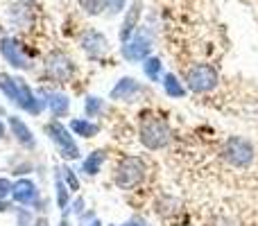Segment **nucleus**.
Segmentation results:
<instances>
[{
    "label": "nucleus",
    "instance_id": "nucleus-1",
    "mask_svg": "<svg viewBox=\"0 0 258 226\" xmlns=\"http://www.w3.org/2000/svg\"><path fill=\"white\" fill-rule=\"evenodd\" d=\"M138 140L145 149H163V147L170 145L172 140V129L159 115H145L141 120V127H138Z\"/></svg>",
    "mask_w": 258,
    "mask_h": 226
},
{
    "label": "nucleus",
    "instance_id": "nucleus-2",
    "mask_svg": "<svg viewBox=\"0 0 258 226\" xmlns=\"http://www.w3.org/2000/svg\"><path fill=\"white\" fill-rule=\"evenodd\" d=\"M222 159L236 170H247L254 163V145L242 136H231L222 145Z\"/></svg>",
    "mask_w": 258,
    "mask_h": 226
},
{
    "label": "nucleus",
    "instance_id": "nucleus-3",
    "mask_svg": "<svg viewBox=\"0 0 258 226\" xmlns=\"http://www.w3.org/2000/svg\"><path fill=\"white\" fill-rule=\"evenodd\" d=\"M145 172H147V168L143 163V159H138V156H125L116 168V186L120 190H132V188H136L145 179Z\"/></svg>",
    "mask_w": 258,
    "mask_h": 226
},
{
    "label": "nucleus",
    "instance_id": "nucleus-4",
    "mask_svg": "<svg viewBox=\"0 0 258 226\" xmlns=\"http://www.w3.org/2000/svg\"><path fill=\"white\" fill-rule=\"evenodd\" d=\"M45 133H48L50 140L54 142V147H57L61 159H68V161L80 159V147H77L73 133L66 129V124H61L59 120H52V122L45 124Z\"/></svg>",
    "mask_w": 258,
    "mask_h": 226
},
{
    "label": "nucleus",
    "instance_id": "nucleus-5",
    "mask_svg": "<svg viewBox=\"0 0 258 226\" xmlns=\"http://www.w3.org/2000/svg\"><path fill=\"white\" fill-rule=\"evenodd\" d=\"M186 82L190 93H211L218 86V70L211 63H197L188 70Z\"/></svg>",
    "mask_w": 258,
    "mask_h": 226
},
{
    "label": "nucleus",
    "instance_id": "nucleus-6",
    "mask_svg": "<svg viewBox=\"0 0 258 226\" xmlns=\"http://www.w3.org/2000/svg\"><path fill=\"white\" fill-rule=\"evenodd\" d=\"M152 52V32L141 27V30L134 32V36L122 43V57L127 61H145Z\"/></svg>",
    "mask_w": 258,
    "mask_h": 226
},
{
    "label": "nucleus",
    "instance_id": "nucleus-7",
    "mask_svg": "<svg viewBox=\"0 0 258 226\" xmlns=\"http://www.w3.org/2000/svg\"><path fill=\"white\" fill-rule=\"evenodd\" d=\"M45 72L57 82H68L73 77V72H75V66L63 52H52L48 57V61H45Z\"/></svg>",
    "mask_w": 258,
    "mask_h": 226
},
{
    "label": "nucleus",
    "instance_id": "nucleus-8",
    "mask_svg": "<svg viewBox=\"0 0 258 226\" xmlns=\"http://www.w3.org/2000/svg\"><path fill=\"white\" fill-rule=\"evenodd\" d=\"M107 48H109L107 36L100 34L98 30H86L84 34H82V50H84L91 59L102 57V54L107 52Z\"/></svg>",
    "mask_w": 258,
    "mask_h": 226
},
{
    "label": "nucleus",
    "instance_id": "nucleus-9",
    "mask_svg": "<svg viewBox=\"0 0 258 226\" xmlns=\"http://www.w3.org/2000/svg\"><path fill=\"white\" fill-rule=\"evenodd\" d=\"M12 197L16 204L23 206H32L39 201V190H36V183L30 181V179H21V181L14 183L12 188Z\"/></svg>",
    "mask_w": 258,
    "mask_h": 226
},
{
    "label": "nucleus",
    "instance_id": "nucleus-10",
    "mask_svg": "<svg viewBox=\"0 0 258 226\" xmlns=\"http://www.w3.org/2000/svg\"><path fill=\"white\" fill-rule=\"evenodd\" d=\"M0 52H3V57L7 59L14 68H30V63H27V59H25V54H23L18 41L9 39V36L7 39H3L0 41Z\"/></svg>",
    "mask_w": 258,
    "mask_h": 226
},
{
    "label": "nucleus",
    "instance_id": "nucleus-11",
    "mask_svg": "<svg viewBox=\"0 0 258 226\" xmlns=\"http://www.w3.org/2000/svg\"><path fill=\"white\" fill-rule=\"evenodd\" d=\"M141 93V84H138L136 80H132V77H122V80H118V84L111 89V100H118V102H134V98Z\"/></svg>",
    "mask_w": 258,
    "mask_h": 226
},
{
    "label": "nucleus",
    "instance_id": "nucleus-12",
    "mask_svg": "<svg viewBox=\"0 0 258 226\" xmlns=\"http://www.w3.org/2000/svg\"><path fill=\"white\" fill-rule=\"evenodd\" d=\"M9 129H12V136L16 138L23 147H30V149L36 147V138H34V133H32V129L27 127L18 115H12V118H9Z\"/></svg>",
    "mask_w": 258,
    "mask_h": 226
},
{
    "label": "nucleus",
    "instance_id": "nucleus-13",
    "mask_svg": "<svg viewBox=\"0 0 258 226\" xmlns=\"http://www.w3.org/2000/svg\"><path fill=\"white\" fill-rule=\"evenodd\" d=\"M141 12H143V0H134L132 7H129V12H127V16H125V23H122V27H120V41L122 43H127V41L134 36V32H136V27H138Z\"/></svg>",
    "mask_w": 258,
    "mask_h": 226
},
{
    "label": "nucleus",
    "instance_id": "nucleus-14",
    "mask_svg": "<svg viewBox=\"0 0 258 226\" xmlns=\"http://www.w3.org/2000/svg\"><path fill=\"white\" fill-rule=\"evenodd\" d=\"M45 107L50 109V113L54 118H63L68 113V109H71V100L63 93H48L45 95Z\"/></svg>",
    "mask_w": 258,
    "mask_h": 226
},
{
    "label": "nucleus",
    "instance_id": "nucleus-15",
    "mask_svg": "<svg viewBox=\"0 0 258 226\" xmlns=\"http://www.w3.org/2000/svg\"><path fill=\"white\" fill-rule=\"evenodd\" d=\"M104 159H107V154H104L102 149H95L91 152L89 156H86L84 161H82V172L89 174V177H95V174L100 172V168H102Z\"/></svg>",
    "mask_w": 258,
    "mask_h": 226
},
{
    "label": "nucleus",
    "instance_id": "nucleus-16",
    "mask_svg": "<svg viewBox=\"0 0 258 226\" xmlns=\"http://www.w3.org/2000/svg\"><path fill=\"white\" fill-rule=\"evenodd\" d=\"M71 131L73 133H77V136H82V138H95L98 136V131H100V127L95 122H91L89 118H75L71 122Z\"/></svg>",
    "mask_w": 258,
    "mask_h": 226
},
{
    "label": "nucleus",
    "instance_id": "nucleus-17",
    "mask_svg": "<svg viewBox=\"0 0 258 226\" xmlns=\"http://www.w3.org/2000/svg\"><path fill=\"white\" fill-rule=\"evenodd\" d=\"M163 89H165V93H168L170 98L181 100L183 95H186V89H183V84L177 80V75H174V72H168V75H163Z\"/></svg>",
    "mask_w": 258,
    "mask_h": 226
},
{
    "label": "nucleus",
    "instance_id": "nucleus-18",
    "mask_svg": "<svg viewBox=\"0 0 258 226\" xmlns=\"http://www.w3.org/2000/svg\"><path fill=\"white\" fill-rule=\"evenodd\" d=\"M0 91L7 95V100H12L14 104H18V77H9V75H0Z\"/></svg>",
    "mask_w": 258,
    "mask_h": 226
},
{
    "label": "nucleus",
    "instance_id": "nucleus-19",
    "mask_svg": "<svg viewBox=\"0 0 258 226\" xmlns=\"http://www.w3.org/2000/svg\"><path fill=\"white\" fill-rule=\"evenodd\" d=\"M143 72L147 75V80L159 82L161 72H163V63H161V59L159 57H147L145 63H143Z\"/></svg>",
    "mask_w": 258,
    "mask_h": 226
},
{
    "label": "nucleus",
    "instance_id": "nucleus-20",
    "mask_svg": "<svg viewBox=\"0 0 258 226\" xmlns=\"http://www.w3.org/2000/svg\"><path fill=\"white\" fill-rule=\"evenodd\" d=\"M54 183H57V204H59V208L63 210V215H66L68 208H71V195H68V186L63 183L61 174H57V177H54Z\"/></svg>",
    "mask_w": 258,
    "mask_h": 226
},
{
    "label": "nucleus",
    "instance_id": "nucleus-21",
    "mask_svg": "<svg viewBox=\"0 0 258 226\" xmlns=\"http://www.w3.org/2000/svg\"><path fill=\"white\" fill-rule=\"evenodd\" d=\"M102 109H104V102L100 98H86V102H84V115L86 118H98L100 113H102Z\"/></svg>",
    "mask_w": 258,
    "mask_h": 226
},
{
    "label": "nucleus",
    "instance_id": "nucleus-22",
    "mask_svg": "<svg viewBox=\"0 0 258 226\" xmlns=\"http://www.w3.org/2000/svg\"><path fill=\"white\" fill-rule=\"evenodd\" d=\"M77 3H80V7L84 9V14H89V16H98V14H102V9L107 7L104 0H77Z\"/></svg>",
    "mask_w": 258,
    "mask_h": 226
},
{
    "label": "nucleus",
    "instance_id": "nucleus-23",
    "mask_svg": "<svg viewBox=\"0 0 258 226\" xmlns=\"http://www.w3.org/2000/svg\"><path fill=\"white\" fill-rule=\"evenodd\" d=\"M61 172H63V177H61V179H63V183H66V186H68V190H73V192H75V190H80V181H77L75 172H73L71 168H63Z\"/></svg>",
    "mask_w": 258,
    "mask_h": 226
},
{
    "label": "nucleus",
    "instance_id": "nucleus-24",
    "mask_svg": "<svg viewBox=\"0 0 258 226\" xmlns=\"http://www.w3.org/2000/svg\"><path fill=\"white\" fill-rule=\"evenodd\" d=\"M80 222H82V226H102V224H100V219L95 217L91 210H89V213H82L80 215Z\"/></svg>",
    "mask_w": 258,
    "mask_h": 226
},
{
    "label": "nucleus",
    "instance_id": "nucleus-25",
    "mask_svg": "<svg viewBox=\"0 0 258 226\" xmlns=\"http://www.w3.org/2000/svg\"><path fill=\"white\" fill-rule=\"evenodd\" d=\"M104 3H107L109 14H120V12H122V7H125V3H127V0H104Z\"/></svg>",
    "mask_w": 258,
    "mask_h": 226
},
{
    "label": "nucleus",
    "instance_id": "nucleus-26",
    "mask_svg": "<svg viewBox=\"0 0 258 226\" xmlns=\"http://www.w3.org/2000/svg\"><path fill=\"white\" fill-rule=\"evenodd\" d=\"M32 213L30 210H18V226H32Z\"/></svg>",
    "mask_w": 258,
    "mask_h": 226
},
{
    "label": "nucleus",
    "instance_id": "nucleus-27",
    "mask_svg": "<svg viewBox=\"0 0 258 226\" xmlns=\"http://www.w3.org/2000/svg\"><path fill=\"white\" fill-rule=\"evenodd\" d=\"M12 181L9 179H0V199H5L7 195H12Z\"/></svg>",
    "mask_w": 258,
    "mask_h": 226
},
{
    "label": "nucleus",
    "instance_id": "nucleus-28",
    "mask_svg": "<svg viewBox=\"0 0 258 226\" xmlns=\"http://www.w3.org/2000/svg\"><path fill=\"white\" fill-rule=\"evenodd\" d=\"M125 226H150V224H147L145 219H129Z\"/></svg>",
    "mask_w": 258,
    "mask_h": 226
},
{
    "label": "nucleus",
    "instance_id": "nucleus-29",
    "mask_svg": "<svg viewBox=\"0 0 258 226\" xmlns=\"http://www.w3.org/2000/svg\"><path fill=\"white\" fill-rule=\"evenodd\" d=\"M82 208H84V199H77L75 206H73V210H75L77 215H82Z\"/></svg>",
    "mask_w": 258,
    "mask_h": 226
},
{
    "label": "nucleus",
    "instance_id": "nucleus-30",
    "mask_svg": "<svg viewBox=\"0 0 258 226\" xmlns=\"http://www.w3.org/2000/svg\"><path fill=\"white\" fill-rule=\"evenodd\" d=\"M34 226H50V222H48V217H39L34 222Z\"/></svg>",
    "mask_w": 258,
    "mask_h": 226
},
{
    "label": "nucleus",
    "instance_id": "nucleus-31",
    "mask_svg": "<svg viewBox=\"0 0 258 226\" xmlns=\"http://www.w3.org/2000/svg\"><path fill=\"white\" fill-rule=\"evenodd\" d=\"M59 226H71V222H68L66 217H61V222H59Z\"/></svg>",
    "mask_w": 258,
    "mask_h": 226
},
{
    "label": "nucleus",
    "instance_id": "nucleus-32",
    "mask_svg": "<svg viewBox=\"0 0 258 226\" xmlns=\"http://www.w3.org/2000/svg\"><path fill=\"white\" fill-rule=\"evenodd\" d=\"M3 136H5V124L0 122V138H3Z\"/></svg>",
    "mask_w": 258,
    "mask_h": 226
}]
</instances>
